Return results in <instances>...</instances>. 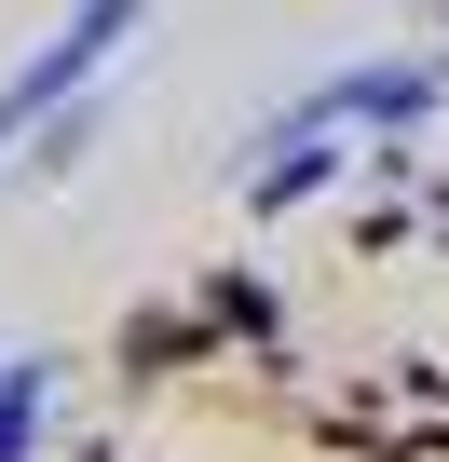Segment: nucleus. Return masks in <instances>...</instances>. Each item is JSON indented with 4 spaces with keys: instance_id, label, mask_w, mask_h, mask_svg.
Instances as JSON below:
<instances>
[{
    "instance_id": "nucleus-1",
    "label": "nucleus",
    "mask_w": 449,
    "mask_h": 462,
    "mask_svg": "<svg viewBox=\"0 0 449 462\" xmlns=\"http://www.w3.org/2000/svg\"><path fill=\"white\" fill-rule=\"evenodd\" d=\"M150 28V0H69V14L42 28V55H14L0 69V163H14V136L42 123V109H69V96H96L109 69H123V42Z\"/></svg>"
},
{
    "instance_id": "nucleus-2",
    "label": "nucleus",
    "mask_w": 449,
    "mask_h": 462,
    "mask_svg": "<svg viewBox=\"0 0 449 462\" xmlns=\"http://www.w3.org/2000/svg\"><path fill=\"white\" fill-rule=\"evenodd\" d=\"M435 96H449V82H435V55H354V69H327L273 136H381V150H395V136H422V109H435Z\"/></svg>"
},
{
    "instance_id": "nucleus-3",
    "label": "nucleus",
    "mask_w": 449,
    "mask_h": 462,
    "mask_svg": "<svg viewBox=\"0 0 449 462\" xmlns=\"http://www.w3.org/2000/svg\"><path fill=\"white\" fill-rule=\"evenodd\" d=\"M42 408H55V354H0V462H42Z\"/></svg>"
},
{
    "instance_id": "nucleus-4",
    "label": "nucleus",
    "mask_w": 449,
    "mask_h": 462,
    "mask_svg": "<svg viewBox=\"0 0 449 462\" xmlns=\"http://www.w3.org/2000/svg\"><path fill=\"white\" fill-rule=\"evenodd\" d=\"M435 82H449V55H435Z\"/></svg>"
}]
</instances>
